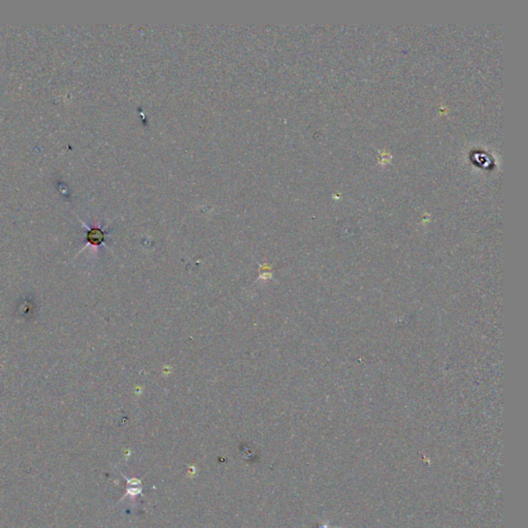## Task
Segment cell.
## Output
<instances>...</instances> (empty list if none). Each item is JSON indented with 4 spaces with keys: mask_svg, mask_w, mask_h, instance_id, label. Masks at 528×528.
Listing matches in <instances>:
<instances>
[{
    "mask_svg": "<svg viewBox=\"0 0 528 528\" xmlns=\"http://www.w3.org/2000/svg\"><path fill=\"white\" fill-rule=\"evenodd\" d=\"M87 239L91 245L99 246L105 241V232L98 227L91 228L87 233Z\"/></svg>",
    "mask_w": 528,
    "mask_h": 528,
    "instance_id": "1",
    "label": "cell"
}]
</instances>
